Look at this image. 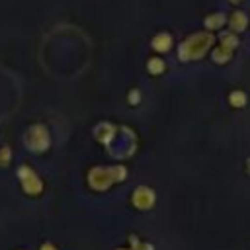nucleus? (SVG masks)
<instances>
[{
  "mask_svg": "<svg viewBox=\"0 0 250 250\" xmlns=\"http://www.w3.org/2000/svg\"><path fill=\"white\" fill-rule=\"evenodd\" d=\"M213 57H215L217 62H225V61H229V57H230V49L221 47V49H217V51L213 53Z\"/></svg>",
  "mask_w": 250,
  "mask_h": 250,
  "instance_id": "39448f33",
  "label": "nucleus"
},
{
  "mask_svg": "<svg viewBox=\"0 0 250 250\" xmlns=\"http://www.w3.org/2000/svg\"><path fill=\"white\" fill-rule=\"evenodd\" d=\"M223 21H225V18H223L221 14H213V18H207L205 25H207V27H217V25H221Z\"/></svg>",
  "mask_w": 250,
  "mask_h": 250,
  "instance_id": "423d86ee",
  "label": "nucleus"
},
{
  "mask_svg": "<svg viewBox=\"0 0 250 250\" xmlns=\"http://www.w3.org/2000/svg\"><path fill=\"white\" fill-rule=\"evenodd\" d=\"M162 68H164L162 61H158V59H152L150 61V72H162Z\"/></svg>",
  "mask_w": 250,
  "mask_h": 250,
  "instance_id": "6e6552de",
  "label": "nucleus"
},
{
  "mask_svg": "<svg viewBox=\"0 0 250 250\" xmlns=\"http://www.w3.org/2000/svg\"><path fill=\"white\" fill-rule=\"evenodd\" d=\"M246 23H248V18L244 12H234L230 16V29L232 31H242L246 27Z\"/></svg>",
  "mask_w": 250,
  "mask_h": 250,
  "instance_id": "f03ea898",
  "label": "nucleus"
},
{
  "mask_svg": "<svg viewBox=\"0 0 250 250\" xmlns=\"http://www.w3.org/2000/svg\"><path fill=\"white\" fill-rule=\"evenodd\" d=\"M170 43H172V39H170V35H166V33L156 35V37L152 39V45H154V49H158V51H168Z\"/></svg>",
  "mask_w": 250,
  "mask_h": 250,
  "instance_id": "7ed1b4c3",
  "label": "nucleus"
},
{
  "mask_svg": "<svg viewBox=\"0 0 250 250\" xmlns=\"http://www.w3.org/2000/svg\"><path fill=\"white\" fill-rule=\"evenodd\" d=\"M133 199H135V205H137V207L146 209V207H150V205H152L154 195H152V191H148L146 188H141V189H137V191H135Z\"/></svg>",
  "mask_w": 250,
  "mask_h": 250,
  "instance_id": "f257e3e1",
  "label": "nucleus"
},
{
  "mask_svg": "<svg viewBox=\"0 0 250 250\" xmlns=\"http://www.w3.org/2000/svg\"><path fill=\"white\" fill-rule=\"evenodd\" d=\"M41 250H55V248H53V246H51V244H45V246H43V248H41Z\"/></svg>",
  "mask_w": 250,
  "mask_h": 250,
  "instance_id": "1a4fd4ad",
  "label": "nucleus"
},
{
  "mask_svg": "<svg viewBox=\"0 0 250 250\" xmlns=\"http://www.w3.org/2000/svg\"><path fill=\"white\" fill-rule=\"evenodd\" d=\"M230 2H234V4H236V2H240V0H230Z\"/></svg>",
  "mask_w": 250,
  "mask_h": 250,
  "instance_id": "9d476101",
  "label": "nucleus"
},
{
  "mask_svg": "<svg viewBox=\"0 0 250 250\" xmlns=\"http://www.w3.org/2000/svg\"><path fill=\"white\" fill-rule=\"evenodd\" d=\"M236 45H238V39H236L234 35H225V37H223V47H227V49L232 51Z\"/></svg>",
  "mask_w": 250,
  "mask_h": 250,
  "instance_id": "0eeeda50",
  "label": "nucleus"
},
{
  "mask_svg": "<svg viewBox=\"0 0 250 250\" xmlns=\"http://www.w3.org/2000/svg\"><path fill=\"white\" fill-rule=\"evenodd\" d=\"M229 100H230V104H232L234 107H242V105H246V94H244V92H240V90L232 92Z\"/></svg>",
  "mask_w": 250,
  "mask_h": 250,
  "instance_id": "20e7f679",
  "label": "nucleus"
}]
</instances>
